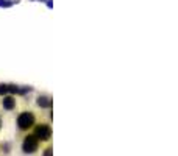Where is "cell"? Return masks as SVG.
Wrapping results in <instances>:
<instances>
[{"label": "cell", "instance_id": "1", "mask_svg": "<svg viewBox=\"0 0 178 156\" xmlns=\"http://www.w3.org/2000/svg\"><path fill=\"white\" fill-rule=\"evenodd\" d=\"M36 125V116L33 111H22L17 116V128L22 133H28L30 129H33V126Z\"/></svg>", "mask_w": 178, "mask_h": 156}, {"label": "cell", "instance_id": "2", "mask_svg": "<svg viewBox=\"0 0 178 156\" xmlns=\"http://www.w3.org/2000/svg\"><path fill=\"white\" fill-rule=\"evenodd\" d=\"M41 144L42 142H48L52 139V126H50L47 122H39L33 126V133H31Z\"/></svg>", "mask_w": 178, "mask_h": 156}, {"label": "cell", "instance_id": "3", "mask_svg": "<svg viewBox=\"0 0 178 156\" xmlns=\"http://www.w3.org/2000/svg\"><path fill=\"white\" fill-rule=\"evenodd\" d=\"M39 148H41V142L31 133H28L27 136L23 138V141H22V151L25 154H35Z\"/></svg>", "mask_w": 178, "mask_h": 156}, {"label": "cell", "instance_id": "4", "mask_svg": "<svg viewBox=\"0 0 178 156\" xmlns=\"http://www.w3.org/2000/svg\"><path fill=\"white\" fill-rule=\"evenodd\" d=\"M2 106H3V109H6V111H13V109L16 108V98H14L13 95H5L3 100H2Z\"/></svg>", "mask_w": 178, "mask_h": 156}, {"label": "cell", "instance_id": "5", "mask_svg": "<svg viewBox=\"0 0 178 156\" xmlns=\"http://www.w3.org/2000/svg\"><path fill=\"white\" fill-rule=\"evenodd\" d=\"M38 106H41V108H50V106H52V100H50V97L39 95L38 97Z\"/></svg>", "mask_w": 178, "mask_h": 156}, {"label": "cell", "instance_id": "6", "mask_svg": "<svg viewBox=\"0 0 178 156\" xmlns=\"http://www.w3.org/2000/svg\"><path fill=\"white\" fill-rule=\"evenodd\" d=\"M10 92V84H2L0 83V95H5Z\"/></svg>", "mask_w": 178, "mask_h": 156}, {"label": "cell", "instance_id": "7", "mask_svg": "<svg viewBox=\"0 0 178 156\" xmlns=\"http://www.w3.org/2000/svg\"><path fill=\"white\" fill-rule=\"evenodd\" d=\"M44 156H52V147H47L44 150Z\"/></svg>", "mask_w": 178, "mask_h": 156}, {"label": "cell", "instance_id": "8", "mask_svg": "<svg viewBox=\"0 0 178 156\" xmlns=\"http://www.w3.org/2000/svg\"><path fill=\"white\" fill-rule=\"evenodd\" d=\"M0 128H2V119H0Z\"/></svg>", "mask_w": 178, "mask_h": 156}]
</instances>
